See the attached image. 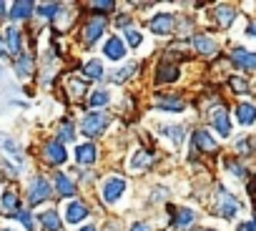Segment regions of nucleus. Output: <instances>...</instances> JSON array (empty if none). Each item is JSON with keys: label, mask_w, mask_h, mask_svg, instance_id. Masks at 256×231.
Here are the masks:
<instances>
[{"label": "nucleus", "mask_w": 256, "mask_h": 231, "mask_svg": "<svg viewBox=\"0 0 256 231\" xmlns=\"http://www.w3.org/2000/svg\"><path fill=\"white\" fill-rule=\"evenodd\" d=\"M106 126H108V116L106 113H88L86 121L80 124V131L86 136H98V134L106 131Z\"/></svg>", "instance_id": "nucleus-1"}, {"label": "nucleus", "mask_w": 256, "mask_h": 231, "mask_svg": "<svg viewBox=\"0 0 256 231\" xmlns=\"http://www.w3.org/2000/svg\"><path fill=\"white\" fill-rule=\"evenodd\" d=\"M238 208H241V204H238L226 188H218V206H216V211H218L224 218H234V216L238 214Z\"/></svg>", "instance_id": "nucleus-2"}, {"label": "nucleus", "mask_w": 256, "mask_h": 231, "mask_svg": "<svg viewBox=\"0 0 256 231\" xmlns=\"http://www.w3.org/2000/svg\"><path fill=\"white\" fill-rule=\"evenodd\" d=\"M123 191H126V178L113 176V178H108V181L103 184V201H106V204H116V201L123 196Z\"/></svg>", "instance_id": "nucleus-3"}, {"label": "nucleus", "mask_w": 256, "mask_h": 231, "mask_svg": "<svg viewBox=\"0 0 256 231\" xmlns=\"http://www.w3.org/2000/svg\"><path fill=\"white\" fill-rule=\"evenodd\" d=\"M151 30L156 36H171L174 33V26H176V18L171 13H158L156 18H151Z\"/></svg>", "instance_id": "nucleus-4"}, {"label": "nucleus", "mask_w": 256, "mask_h": 231, "mask_svg": "<svg viewBox=\"0 0 256 231\" xmlns=\"http://www.w3.org/2000/svg\"><path fill=\"white\" fill-rule=\"evenodd\" d=\"M211 126L218 131V136H224V138H228V136H231V121H228V113H226L221 106L211 110Z\"/></svg>", "instance_id": "nucleus-5"}, {"label": "nucleus", "mask_w": 256, "mask_h": 231, "mask_svg": "<svg viewBox=\"0 0 256 231\" xmlns=\"http://www.w3.org/2000/svg\"><path fill=\"white\" fill-rule=\"evenodd\" d=\"M48 198H50V186H48V181H46L43 176L33 178L28 201H30V204H43V201H48Z\"/></svg>", "instance_id": "nucleus-6"}, {"label": "nucleus", "mask_w": 256, "mask_h": 231, "mask_svg": "<svg viewBox=\"0 0 256 231\" xmlns=\"http://www.w3.org/2000/svg\"><path fill=\"white\" fill-rule=\"evenodd\" d=\"M156 80H158V83H174V80H178V63H171L168 58H164V60L158 63Z\"/></svg>", "instance_id": "nucleus-7"}, {"label": "nucleus", "mask_w": 256, "mask_h": 231, "mask_svg": "<svg viewBox=\"0 0 256 231\" xmlns=\"http://www.w3.org/2000/svg\"><path fill=\"white\" fill-rule=\"evenodd\" d=\"M103 30H106V18H103V16H100V18H90L88 26H86V30H83L86 43H96V40L103 36Z\"/></svg>", "instance_id": "nucleus-8"}, {"label": "nucleus", "mask_w": 256, "mask_h": 231, "mask_svg": "<svg viewBox=\"0 0 256 231\" xmlns=\"http://www.w3.org/2000/svg\"><path fill=\"white\" fill-rule=\"evenodd\" d=\"M231 60H234L238 68H244V70H256V53H251V50L236 48V50L231 53Z\"/></svg>", "instance_id": "nucleus-9"}, {"label": "nucleus", "mask_w": 256, "mask_h": 231, "mask_svg": "<svg viewBox=\"0 0 256 231\" xmlns=\"http://www.w3.org/2000/svg\"><path fill=\"white\" fill-rule=\"evenodd\" d=\"M236 118H238L241 126H254V124H256V106H251V103H238Z\"/></svg>", "instance_id": "nucleus-10"}, {"label": "nucleus", "mask_w": 256, "mask_h": 231, "mask_svg": "<svg viewBox=\"0 0 256 231\" xmlns=\"http://www.w3.org/2000/svg\"><path fill=\"white\" fill-rule=\"evenodd\" d=\"M194 146H196L198 151H204V154H208V151H216V148H218V144L211 138V134H208V131H196V134H194Z\"/></svg>", "instance_id": "nucleus-11"}, {"label": "nucleus", "mask_w": 256, "mask_h": 231, "mask_svg": "<svg viewBox=\"0 0 256 231\" xmlns=\"http://www.w3.org/2000/svg\"><path fill=\"white\" fill-rule=\"evenodd\" d=\"M194 48L201 56H216V50H218L216 40H211L208 36H194Z\"/></svg>", "instance_id": "nucleus-12"}, {"label": "nucleus", "mask_w": 256, "mask_h": 231, "mask_svg": "<svg viewBox=\"0 0 256 231\" xmlns=\"http://www.w3.org/2000/svg\"><path fill=\"white\" fill-rule=\"evenodd\" d=\"M66 148H63V144L60 141H50L48 146H46V161H50V164H63L66 161Z\"/></svg>", "instance_id": "nucleus-13"}, {"label": "nucleus", "mask_w": 256, "mask_h": 231, "mask_svg": "<svg viewBox=\"0 0 256 231\" xmlns=\"http://www.w3.org/2000/svg\"><path fill=\"white\" fill-rule=\"evenodd\" d=\"M214 18H216V23H218L221 28H228V26L234 23V18H236V10L228 8V6H218V8L214 10Z\"/></svg>", "instance_id": "nucleus-14"}, {"label": "nucleus", "mask_w": 256, "mask_h": 231, "mask_svg": "<svg viewBox=\"0 0 256 231\" xmlns=\"http://www.w3.org/2000/svg\"><path fill=\"white\" fill-rule=\"evenodd\" d=\"M106 56H108L110 60H120V58L126 56V46H123V40H120L118 36L106 43Z\"/></svg>", "instance_id": "nucleus-15"}, {"label": "nucleus", "mask_w": 256, "mask_h": 231, "mask_svg": "<svg viewBox=\"0 0 256 231\" xmlns=\"http://www.w3.org/2000/svg\"><path fill=\"white\" fill-rule=\"evenodd\" d=\"M96 158H98V151H96L93 144H83V146L76 148V161L78 164H93Z\"/></svg>", "instance_id": "nucleus-16"}, {"label": "nucleus", "mask_w": 256, "mask_h": 231, "mask_svg": "<svg viewBox=\"0 0 256 231\" xmlns=\"http://www.w3.org/2000/svg\"><path fill=\"white\" fill-rule=\"evenodd\" d=\"M33 10H36L33 3H28V0H20V3H16V6L10 8V18H13V20H26V18H30Z\"/></svg>", "instance_id": "nucleus-17"}, {"label": "nucleus", "mask_w": 256, "mask_h": 231, "mask_svg": "<svg viewBox=\"0 0 256 231\" xmlns=\"http://www.w3.org/2000/svg\"><path fill=\"white\" fill-rule=\"evenodd\" d=\"M86 216H88V208H86V204H78V201H73V204L68 206L66 221H68V224H78V221H83Z\"/></svg>", "instance_id": "nucleus-18"}, {"label": "nucleus", "mask_w": 256, "mask_h": 231, "mask_svg": "<svg viewBox=\"0 0 256 231\" xmlns=\"http://www.w3.org/2000/svg\"><path fill=\"white\" fill-rule=\"evenodd\" d=\"M38 218H40V224H43V228L46 231H60V216L56 214V211H43V214H38Z\"/></svg>", "instance_id": "nucleus-19"}, {"label": "nucleus", "mask_w": 256, "mask_h": 231, "mask_svg": "<svg viewBox=\"0 0 256 231\" xmlns=\"http://www.w3.org/2000/svg\"><path fill=\"white\" fill-rule=\"evenodd\" d=\"M156 106L158 108H166V110H184L186 103L181 98H174V96H158L156 98Z\"/></svg>", "instance_id": "nucleus-20"}, {"label": "nucleus", "mask_w": 256, "mask_h": 231, "mask_svg": "<svg viewBox=\"0 0 256 231\" xmlns=\"http://www.w3.org/2000/svg\"><path fill=\"white\" fill-rule=\"evenodd\" d=\"M6 38H8V50L18 56V53H20V46H23L20 30H18V28H8V30H6Z\"/></svg>", "instance_id": "nucleus-21"}, {"label": "nucleus", "mask_w": 256, "mask_h": 231, "mask_svg": "<svg viewBox=\"0 0 256 231\" xmlns=\"http://www.w3.org/2000/svg\"><path fill=\"white\" fill-rule=\"evenodd\" d=\"M3 211H6L8 216H16V211H20L18 194H13V191H6V194H3Z\"/></svg>", "instance_id": "nucleus-22"}, {"label": "nucleus", "mask_w": 256, "mask_h": 231, "mask_svg": "<svg viewBox=\"0 0 256 231\" xmlns=\"http://www.w3.org/2000/svg\"><path fill=\"white\" fill-rule=\"evenodd\" d=\"M194 211L191 208H178V211H174V224L178 226V228H186V226H191L194 224Z\"/></svg>", "instance_id": "nucleus-23"}, {"label": "nucleus", "mask_w": 256, "mask_h": 231, "mask_svg": "<svg viewBox=\"0 0 256 231\" xmlns=\"http://www.w3.org/2000/svg\"><path fill=\"white\" fill-rule=\"evenodd\" d=\"M56 188H58L60 196H73V194H76V186L70 184V178H68L66 174H58V176H56Z\"/></svg>", "instance_id": "nucleus-24"}, {"label": "nucleus", "mask_w": 256, "mask_h": 231, "mask_svg": "<svg viewBox=\"0 0 256 231\" xmlns=\"http://www.w3.org/2000/svg\"><path fill=\"white\" fill-rule=\"evenodd\" d=\"M83 73H86L88 78H100V76H103V63H100V60H88V63L83 66Z\"/></svg>", "instance_id": "nucleus-25"}, {"label": "nucleus", "mask_w": 256, "mask_h": 231, "mask_svg": "<svg viewBox=\"0 0 256 231\" xmlns=\"http://www.w3.org/2000/svg\"><path fill=\"white\" fill-rule=\"evenodd\" d=\"M148 164H151V156L144 151H136V156L131 158V168H146Z\"/></svg>", "instance_id": "nucleus-26"}, {"label": "nucleus", "mask_w": 256, "mask_h": 231, "mask_svg": "<svg viewBox=\"0 0 256 231\" xmlns=\"http://www.w3.org/2000/svg\"><path fill=\"white\" fill-rule=\"evenodd\" d=\"M58 13H60V6H58V3L38 6V16H43V18H53V16H58Z\"/></svg>", "instance_id": "nucleus-27"}, {"label": "nucleus", "mask_w": 256, "mask_h": 231, "mask_svg": "<svg viewBox=\"0 0 256 231\" xmlns=\"http://www.w3.org/2000/svg\"><path fill=\"white\" fill-rule=\"evenodd\" d=\"M164 134H166L174 144H181V141H184V128H181V126H166Z\"/></svg>", "instance_id": "nucleus-28"}, {"label": "nucleus", "mask_w": 256, "mask_h": 231, "mask_svg": "<svg viewBox=\"0 0 256 231\" xmlns=\"http://www.w3.org/2000/svg\"><path fill=\"white\" fill-rule=\"evenodd\" d=\"M30 68H33L30 56H20V58H18V73H20V76H30Z\"/></svg>", "instance_id": "nucleus-29"}, {"label": "nucleus", "mask_w": 256, "mask_h": 231, "mask_svg": "<svg viewBox=\"0 0 256 231\" xmlns=\"http://www.w3.org/2000/svg\"><path fill=\"white\" fill-rule=\"evenodd\" d=\"M108 100H110V96H108L106 90H98V93L90 96V106H93V108H100V106H106Z\"/></svg>", "instance_id": "nucleus-30"}, {"label": "nucleus", "mask_w": 256, "mask_h": 231, "mask_svg": "<svg viewBox=\"0 0 256 231\" xmlns=\"http://www.w3.org/2000/svg\"><path fill=\"white\" fill-rule=\"evenodd\" d=\"M126 40H128V46H134V48H138L144 38H141V33H138V30H134V28H128V30H126Z\"/></svg>", "instance_id": "nucleus-31"}, {"label": "nucleus", "mask_w": 256, "mask_h": 231, "mask_svg": "<svg viewBox=\"0 0 256 231\" xmlns=\"http://www.w3.org/2000/svg\"><path fill=\"white\" fill-rule=\"evenodd\" d=\"M136 70V66H131V68H123V70H118L116 76H113V83H123L126 78H131V73Z\"/></svg>", "instance_id": "nucleus-32"}, {"label": "nucleus", "mask_w": 256, "mask_h": 231, "mask_svg": "<svg viewBox=\"0 0 256 231\" xmlns=\"http://www.w3.org/2000/svg\"><path fill=\"white\" fill-rule=\"evenodd\" d=\"M228 83H231V88H234L236 93H246V90H248V83H246V80H241V78H231Z\"/></svg>", "instance_id": "nucleus-33"}, {"label": "nucleus", "mask_w": 256, "mask_h": 231, "mask_svg": "<svg viewBox=\"0 0 256 231\" xmlns=\"http://www.w3.org/2000/svg\"><path fill=\"white\" fill-rule=\"evenodd\" d=\"M58 134H60V144H63V141H70V138H73V126H70V124H63V126L58 128Z\"/></svg>", "instance_id": "nucleus-34"}, {"label": "nucleus", "mask_w": 256, "mask_h": 231, "mask_svg": "<svg viewBox=\"0 0 256 231\" xmlns=\"http://www.w3.org/2000/svg\"><path fill=\"white\" fill-rule=\"evenodd\" d=\"M226 168H228L236 178H244V174H246V171H244V166H238L236 161H226Z\"/></svg>", "instance_id": "nucleus-35"}, {"label": "nucleus", "mask_w": 256, "mask_h": 231, "mask_svg": "<svg viewBox=\"0 0 256 231\" xmlns=\"http://www.w3.org/2000/svg\"><path fill=\"white\" fill-rule=\"evenodd\" d=\"M16 218H20V221L26 224V228H28V231H33V218H30V214H28V211H16Z\"/></svg>", "instance_id": "nucleus-36"}, {"label": "nucleus", "mask_w": 256, "mask_h": 231, "mask_svg": "<svg viewBox=\"0 0 256 231\" xmlns=\"http://www.w3.org/2000/svg\"><path fill=\"white\" fill-rule=\"evenodd\" d=\"M70 93L73 96H83L86 93V83L83 80H70Z\"/></svg>", "instance_id": "nucleus-37"}, {"label": "nucleus", "mask_w": 256, "mask_h": 231, "mask_svg": "<svg viewBox=\"0 0 256 231\" xmlns=\"http://www.w3.org/2000/svg\"><path fill=\"white\" fill-rule=\"evenodd\" d=\"M93 10H113V3L110 0H100V3H90Z\"/></svg>", "instance_id": "nucleus-38"}, {"label": "nucleus", "mask_w": 256, "mask_h": 231, "mask_svg": "<svg viewBox=\"0 0 256 231\" xmlns=\"http://www.w3.org/2000/svg\"><path fill=\"white\" fill-rule=\"evenodd\" d=\"M236 148H238L241 154H246V151H251V144H248V141H238V146H236Z\"/></svg>", "instance_id": "nucleus-39"}, {"label": "nucleus", "mask_w": 256, "mask_h": 231, "mask_svg": "<svg viewBox=\"0 0 256 231\" xmlns=\"http://www.w3.org/2000/svg\"><path fill=\"white\" fill-rule=\"evenodd\" d=\"M236 231H256V224H251V221H248V224H241Z\"/></svg>", "instance_id": "nucleus-40"}, {"label": "nucleus", "mask_w": 256, "mask_h": 231, "mask_svg": "<svg viewBox=\"0 0 256 231\" xmlns=\"http://www.w3.org/2000/svg\"><path fill=\"white\" fill-rule=\"evenodd\" d=\"M164 198H166V191H164V188H158V191L154 194V201H164Z\"/></svg>", "instance_id": "nucleus-41"}, {"label": "nucleus", "mask_w": 256, "mask_h": 231, "mask_svg": "<svg viewBox=\"0 0 256 231\" xmlns=\"http://www.w3.org/2000/svg\"><path fill=\"white\" fill-rule=\"evenodd\" d=\"M131 231H148V228H146V224H136Z\"/></svg>", "instance_id": "nucleus-42"}, {"label": "nucleus", "mask_w": 256, "mask_h": 231, "mask_svg": "<svg viewBox=\"0 0 256 231\" xmlns=\"http://www.w3.org/2000/svg\"><path fill=\"white\" fill-rule=\"evenodd\" d=\"M248 33H251V36H256V20H254V23L248 26Z\"/></svg>", "instance_id": "nucleus-43"}, {"label": "nucleus", "mask_w": 256, "mask_h": 231, "mask_svg": "<svg viewBox=\"0 0 256 231\" xmlns=\"http://www.w3.org/2000/svg\"><path fill=\"white\" fill-rule=\"evenodd\" d=\"M6 16V3H0V18Z\"/></svg>", "instance_id": "nucleus-44"}, {"label": "nucleus", "mask_w": 256, "mask_h": 231, "mask_svg": "<svg viewBox=\"0 0 256 231\" xmlns=\"http://www.w3.org/2000/svg\"><path fill=\"white\" fill-rule=\"evenodd\" d=\"M80 231H96V228H93V226H86V228H80Z\"/></svg>", "instance_id": "nucleus-45"}, {"label": "nucleus", "mask_w": 256, "mask_h": 231, "mask_svg": "<svg viewBox=\"0 0 256 231\" xmlns=\"http://www.w3.org/2000/svg\"><path fill=\"white\" fill-rule=\"evenodd\" d=\"M0 56H3V40H0Z\"/></svg>", "instance_id": "nucleus-46"}, {"label": "nucleus", "mask_w": 256, "mask_h": 231, "mask_svg": "<svg viewBox=\"0 0 256 231\" xmlns=\"http://www.w3.org/2000/svg\"><path fill=\"white\" fill-rule=\"evenodd\" d=\"M204 231H214V228H204Z\"/></svg>", "instance_id": "nucleus-47"}, {"label": "nucleus", "mask_w": 256, "mask_h": 231, "mask_svg": "<svg viewBox=\"0 0 256 231\" xmlns=\"http://www.w3.org/2000/svg\"><path fill=\"white\" fill-rule=\"evenodd\" d=\"M3 231H10V228H3Z\"/></svg>", "instance_id": "nucleus-48"}]
</instances>
